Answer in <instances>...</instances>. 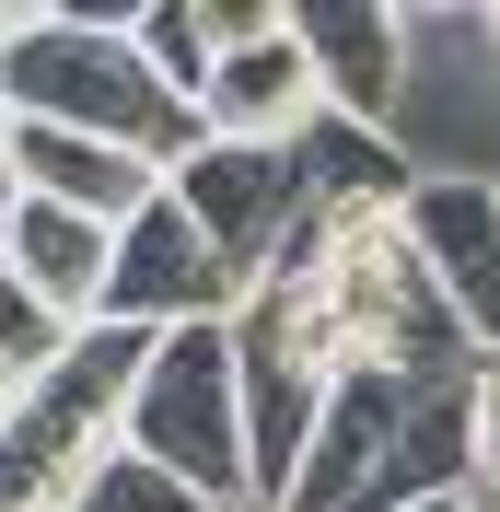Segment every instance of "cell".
Masks as SVG:
<instances>
[{
    "label": "cell",
    "mask_w": 500,
    "mask_h": 512,
    "mask_svg": "<svg viewBox=\"0 0 500 512\" xmlns=\"http://www.w3.org/2000/svg\"><path fill=\"white\" fill-rule=\"evenodd\" d=\"M140 0H47L35 35L0 59V105L24 128H82L117 152H152L163 175L198 152V105L140 59Z\"/></svg>",
    "instance_id": "obj_1"
},
{
    "label": "cell",
    "mask_w": 500,
    "mask_h": 512,
    "mask_svg": "<svg viewBox=\"0 0 500 512\" xmlns=\"http://www.w3.org/2000/svg\"><path fill=\"white\" fill-rule=\"evenodd\" d=\"M477 454V384H407V373H349L338 408L314 419L303 478L280 512H396L466 478Z\"/></svg>",
    "instance_id": "obj_2"
},
{
    "label": "cell",
    "mask_w": 500,
    "mask_h": 512,
    "mask_svg": "<svg viewBox=\"0 0 500 512\" xmlns=\"http://www.w3.org/2000/svg\"><path fill=\"white\" fill-rule=\"evenodd\" d=\"M128 454L175 466V478L210 489L221 512H268L233 326H175V338H152V361H140V384H128Z\"/></svg>",
    "instance_id": "obj_3"
},
{
    "label": "cell",
    "mask_w": 500,
    "mask_h": 512,
    "mask_svg": "<svg viewBox=\"0 0 500 512\" xmlns=\"http://www.w3.org/2000/svg\"><path fill=\"white\" fill-rule=\"evenodd\" d=\"M233 361H245V419H256V489L280 512V489L314 454V419L338 408V384H349V338L326 315L314 268H268L256 280V303L233 315Z\"/></svg>",
    "instance_id": "obj_4"
},
{
    "label": "cell",
    "mask_w": 500,
    "mask_h": 512,
    "mask_svg": "<svg viewBox=\"0 0 500 512\" xmlns=\"http://www.w3.org/2000/svg\"><path fill=\"white\" fill-rule=\"evenodd\" d=\"M163 187H175V210H187V222L210 233V245L233 256L245 280H268V268L291 256V233H303L314 210H326L314 140H303V152H245V140H198V152L175 163Z\"/></svg>",
    "instance_id": "obj_5"
},
{
    "label": "cell",
    "mask_w": 500,
    "mask_h": 512,
    "mask_svg": "<svg viewBox=\"0 0 500 512\" xmlns=\"http://www.w3.org/2000/svg\"><path fill=\"white\" fill-rule=\"evenodd\" d=\"M245 303H256V280L187 222V210H175V187H163L152 210L117 233V291H105V326H152V338H175V326H233Z\"/></svg>",
    "instance_id": "obj_6"
},
{
    "label": "cell",
    "mask_w": 500,
    "mask_h": 512,
    "mask_svg": "<svg viewBox=\"0 0 500 512\" xmlns=\"http://www.w3.org/2000/svg\"><path fill=\"white\" fill-rule=\"evenodd\" d=\"M291 35L326 70V117L396 140L407 94H419V59H407V12L396 0H291Z\"/></svg>",
    "instance_id": "obj_7"
},
{
    "label": "cell",
    "mask_w": 500,
    "mask_h": 512,
    "mask_svg": "<svg viewBox=\"0 0 500 512\" xmlns=\"http://www.w3.org/2000/svg\"><path fill=\"white\" fill-rule=\"evenodd\" d=\"M407 233H419V256H431L442 303H454V326L477 338V361L500 373V187L489 175H419L407 187Z\"/></svg>",
    "instance_id": "obj_8"
},
{
    "label": "cell",
    "mask_w": 500,
    "mask_h": 512,
    "mask_svg": "<svg viewBox=\"0 0 500 512\" xmlns=\"http://www.w3.org/2000/svg\"><path fill=\"white\" fill-rule=\"evenodd\" d=\"M314 128H326V70H314V47L291 35V12L256 47H233V59L210 70V94H198V140H245V152H303Z\"/></svg>",
    "instance_id": "obj_9"
},
{
    "label": "cell",
    "mask_w": 500,
    "mask_h": 512,
    "mask_svg": "<svg viewBox=\"0 0 500 512\" xmlns=\"http://www.w3.org/2000/svg\"><path fill=\"white\" fill-rule=\"evenodd\" d=\"M12 175H24V198H59V210L117 222V233L163 198V163H152V152L82 140V128H24V117H12Z\"/></svg>",
    "instance_id": "obj_10"
},
{
    "label": "cell",
    "mask_w": 500,
    "mask_h": 512,
    "mask_svg": "<svg viewBox=\"0 0 500 512\" xmlns=\"http://www.w3.org/2000/svg\"><path fill=\"white\" fill-rule=\"evenodd\" d=\"M0 256L35 280V303H47L59 326H105V291H117V222H82V210H59V198H12Z\"/></svg>",
    "instance_id": "obj_11"
},
{
    "label": "cell",
    "mask_w": 500,
    "mask_h": 512,
    "mask_svg": "<svg viewBox=\"0 0 500 512\" xmlns=\"http://www.w3.org/2000/svg\"><path fill=\"white\" fill-rule=\"evenodd\" d=\"M70 338H82V326H59L47 303H35V280L0 256V396H35V384L70 361Z\"/></svg>",
    "instance_id": "obj_12"
},
{
    "label": "cell",
    "mask_w": 500,
    "mask_h": 512,
    "mask_svg": "<svg viewBox=\"0 0 500 512\" xmlns=\"http://www.w3.org/2000/svg\"><path fill=\"white\" fill-rule=\"evenodd\" d=\"M140 59L163 70V82H175V94H210V70H221V35H210V0H140Z\"/></svg>",
    "instance_id": "obj_13"
},
{
    "label": "cell",
    "mask_w": 500,
    "mask_h": 512,
    "mask_svg": "<svg viewBox=\"0 0 500 512\" xmlns=\"http://www.w3.org/2000/svg\"><path fill=\"white\" fill-rule=\"evenodd\" d=\"M70 512H221V501H210V489H187L175 466H152V454H128V443H117Z\"/></svg>",
    "instance_id": "obj_14"
},
{
    "label": "cell",
    "mask_w": 500,
    "mask_h": 512,
    "mask_svg": "<svg viewBox=\"0 0 500 512\" xmlns=\"http://www.w3.org/2000/svg\"><path fill=\"white\" fill-rule=\"evenodd\" d=\"M454 501L500 512V373H477V454H466V478H454Z\"/></svg>",
    "instance_id": "obj_15"
},
{
    "label": "cell",
    "mask_w": 500,
    "mask_h": 512,
    "mask_svg": "<svg viewBox=\"0 0 500 512\" xmlns=\"http://www.w3.org/2000/svg\"><path fill=\"white\" fill-rule=\"evenodd\" d=\"M12 198H24V175H12V105H0V222H12Z\"/></svg>",
    "instance_id": "obj_16"
},
{
    "label": "cell",
    "mask_w": 500,
    "mask_h": 512,
    "mask_svg": "<svg viewBox=\"0 0 500 512\" xmlns=\"http://www.w3.org/2000/svg\"><path fill=\"white\" fill-rule=\"evenodd\" d=\"M396 512H466V501H454V489H431V501H396Z\"/></svg>",
    "instance_id": "obj_17"
},
{
    "label": "cell",
    "mask_w": 500,
    "mask_h": 512,
    "mask_svg": "<svg viewBox=\"0 0 500 512\" xmlns=\"http://www.w3.org/2000/svg\"><path fill=\"white\" fill-rule=\"evenodd\" d=\"M489 59H500V12H489Z\"/></svg>",
    "instance_id": "obj_18"
},
{
    "label": "cell",
    "mask_w": 500,
    "mask_h": 512,
    "mask_svg": "<svg viewBox=\"0 0 500 512\" xmlns=\"http://www.w3.org/2000/svg\"><path fill=\"white\" fill-rule=\"evenodd\" d=\"M0 431H12V396H0Z\"/></svg>",
    "instance_id": "obj_19"
}]
</instances>
